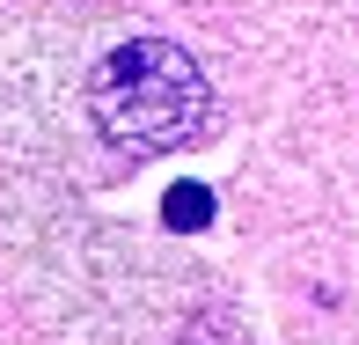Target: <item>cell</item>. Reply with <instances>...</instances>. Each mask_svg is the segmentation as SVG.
Wrapping results in <instances>:
<instances>
[{
  "label": "cell",
  "instance_id": "7a4b0ae2",
  "mask_svg": "<svg viewBox=\"0 0 359 345\" xmlns=\"http://www.w3.org/2000/svg\"><path fill=\"white\" fill-rule=\"evenodd\" d=\"M161 221L169 228H213V191L205 184H176L169 206H161Z\"/></svg>",
  "mask_w": 359,
  "mask_h": 345
},
{
  "label": "cell",
  "instance_id": "6da1fadb",
  "mask_svg": "<svg viewBox=\"0 0 359 345\" xmlns=\"http://www.w3.org/2000/svg\"><path fill=\"white\" fill-rule=\"evenodd\" d=\"M81 103H88V125L110 147H125V155H169V147H184L205 125L213 89H205V67L184 44L125 37L88 67Z\"/></svg>",
  "mask_w": 359,
  "mask_h": 345
}]
</instances>
